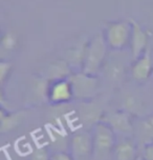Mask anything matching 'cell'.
I'll use <instances>...</instances> for the list:
<instances>
[{"mask_svg": "<svg viewBox=\"0 0 153 160\" xmlns=\"http://www.w3.org/2000/svg\"><path fill=\"white\" fill-rule=\"evenodd\" d=\"M49 160H75L70 153L66 152H56L50 155Z\"/></svg>", "mask_w": 153, "mask_h": 160, "instance_id": "cell-15", "label": "cell"}, {"mask_svg": "<svg viewBox=\"0 0 153 160\" xmlns=\"http://www.w3.org/2000/svg\"><path fill=\"white\" fill-rule=\"evenodd\" d=\"M137 145L131 139L124 138L118 140L113 152L114 160H137Z\"/></svg>", "mask_w": 153, "mask_h": 160, "instance_id": "cell-6", "label": "cell"}, {"mask_svg": "<svg viewBox=\"0 0 153 160\" xmlns=\"http://www.w3.org/2000/svg\"><path fill=\"white\" fill-rule=\"evenodd\" d=\"M138 134L141 139H145V143L153 141V115L146 116L138 124Z\"/></svg>", "mask_w": 153, "mask_h": 160, "instance_id": "cell-10", "label": "cell"}, {"mask_svg": "<svg viewBox=\"0 0 153 160\" xmlns=\"http://www.w3.org/2000/svg\"><path fill=\"white\" fill-rule=\"evenodd\" d=\"M104 56V47L100 42H95L92 45L91 50L89 51V54L87 56L86 65H85V71L86 73L92 74L97 71V68L100 65L102 58Z\"/></svg>", "mask_w": 153, "mask_h": 160, "instance_id": "cell-8", "label": "cell"}, {"mask_svg": "<svg viewBox=\"0 0 153 160\" xmlns=\"http://www.w3.org/2000/svg\"><path fill=\"white\" fill-rule=\"evenodd\" d=\"M73 90V96L79 99L91 98L97 90V83L93 78L87 76H78L70 81Z\"/></svg>", "mask_w": 153, "mask_h": 160, "instance_id": "cell-5", "label": "cell"}, {"mask_svg": "<svg viewBox=\"0 0 153 160\" xmlns=\"http://www.w3.org/2000/svg\"><path fill=\"white\" fill-rule=\"evenodd\" d=\"M91 134L93 142L92 160H108L110 156H113L117 145V134L103 120L93 124Z\"/></svg>", "mask_w": 153, "mask_h": 160, "instance_id": "cell-1", "label": "cell"}, {"mask_svg": "<svg viewBox=\"0 0 153 160\" xmlns=\"http://www.w3.org/2000/svg\"><path fill=\"white\" fill-rule=\"evenodd\" d=\"M106 123H108L115 134L120 135H130L133 132V124L131 120V114L127 111H117L109 114L106 118L102 119Z\"/></svg>", "mask_w": 153, "mask_h": 160, "instance_id": "cell-4", "label": "cell"}, {"mask_svg": "<svg viewBox=\"0 0 153 160\" xmlns=\"http://www.w3.org/2000/svg\"><path fill=\"white\" fill-rule=\"evenodd\" d=\"M137 160H144V159H143V157H140V156H138L137 158Z\"/></svg>", "mask_w": 153, "mask_h": 160, "instance_id": "cell-17", "label": "cell"}, {"mask_svg": "<svg viewBox=\"0 0 153 160\" xmlns=\"http://www.w3.org/2000/svg\"><path fill=\"white\" fill-rule=\"evenodd\" d=\"M23 120V114L18 113H10L5 112L4 108H1L0 112V130L1 133L12 132L17 127L21 124Z\"/></svg>", "mask_w": 153, "mask_h": 160, "instance_id": "cell-7", "label": "cell"}, {"mask_svg": "<svg viewBox=\"0 0 153 160\" xmlns=\"http://www.w3.org/2000/svg\"><path fill=\"white\" fill-rule=\"evenodd\" d=\"M125 104H126V108L125 111L129 112L130 114L132 113H137L138 110L141 108V103L137 97H127L125 99Z\"/></svg>", "mask_w": 153, "mask_h": 160, "instance_id": "cell-12", "label": "cell"}, {"mask_svg": "<svg viewBox=\"0 0 153 160\" xmlns=\"http://www.w3.org/2000/svg\"><path fill=\"white\" fill-rule=\"evenodd\" d=\"M8 68H10V65H7V68H5L4 64L1 65V81L2 82H3L5 79V74H7V72L8 71Z\"/></svg>", "mask_w": 153, "mask_h": 160, "instance_id": "cell-16", "label": "cell"}, {"mask_svg": "<svg viewBox=\"0 0 153 160\" xmlns=\"http://www.w3.org/2000/svg\"><path fill=\"white\" fill-rule=\"evenodd\" d=\"M70 155L75 160H92V134L88 131H80L70 139Z\"/></svg>", "mask_w": 153, "mask_h": 160, "instance_id": "cell-2", "label": "cell"}, {"mask_svg": "<svg viewBox=\"0 0 153 160\" xmlns=\"http://www.w3.org/2000/svg\"><path fill=\"white\" fill-rule=\"evenodd\" d=\"M150 74H151V61L148 56H145L135 63L132 70V75L134 79L144 81L150 76Z\"/></svg>", "mask_w": 153, "mask_h": 160, "instance_id": "cell-9", "label": "cell"}, {"mask_svg": "<svg viewBox=\"0 0 153 160\" xmlns=\"http://www.w3.org/2000/svg\"><path fill=\"white\" fill-rule=\"evenodd\" d=\"M50 156H49V153L45 148H40L37 150L35 153L33 154V156L30 157V160H49Z\"/></svg>", "mask_w": 153, "mask_h": 160, "instance_id": "cell-14", "label": "cell"}, {"mask_svg": "<svg viewBox=\"0 0 153 160\" xmlns=\"http://www.w3.org/2000/svg\"><path fill=\"white\" fill-rule=\"evenodd\" d=\"M72 98H75L72 85L67 80L59 79L46 88V99L52 104H63L69 102Z\"/></svg>", "mask_w": 153, "mask_h": 160, "instance_id": "cell-3", "label": "cell"}, {"mask_svg": "<svg viewBox=\"0 0 153 160\" xmlns=\"http://www.w3.org/2000/svg\"><path fill=\"white\" fill-rule=\"evenodd\" d=\"M141 157L144 160H153V141L144 144L143 156Z\"/></svg>", "mask_w": 153, "mask_h": 160, "instance_id": "cell-13", "label": "cell"}, {"mask_svg": "<svg viewBox=\"0 0 153 160\" xmlns=\"http://www.w3.org/2000/svg\"><path fill=\"white\" fill-rule=\"evenodd\" d=\"M127 39L126 30L123 28H114L109 33V43L113 48H121L125 44Z\"/></svg>", "mask_w": 153, "mask_h": 160, "instance_id": "cell-11", "label": "cell"}]
</instances>
